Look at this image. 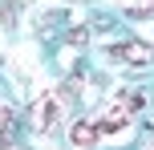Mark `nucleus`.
Listing matches in <instances>:
<instances>
[{
    "mask_svg": "<svg viewBox=\"0 0 154 150\" xmlns=\"http://www.w3.org/2000/svg\"><path fill=\"white\" fill-rule=\"evenodd\" d=\"M126 8H130L134 16H150L154 12V0H126Z\"/></svg>",
    "mask_w": 154,
    "mask_h": 150,
    "instance_id": "nucleus-5",
    "label": "nucleus"
},
{
    "mask_svg": "<svg viewBox=\"0 0 154 150\" xmlns=\"http://www.w3.org/2000/svg\"><path fill=\"white\" fill-rule=\"evenodd\" d=\"M146 150H154V142H150V146H146Z\"/></svg>",
    "mask_w": 154,
    "mask_h": 150,
    "instance_id": "nucleus-6",
    "label": "nucleus"
},
{
    "mask_svg": "<svg viewBox=\"0 0 154 150\" xmlns=\"http://www.w3.org/2000/svg\"><path fill=\"white\" fill-rule=\"evenodd\" d=\"M109 57H118V61H130V65H150V61H154V45H146V41L109 45Z\"/></svg>",
    "mask_w": 154,
    "mask_h": 150,
    "instance_id": "nucleus-2",
    "label": "nucleus"
},
{
    "mask_svg": "<svg viewBox=\"0 0 154 150\" xmlns=\"http://www.w3.org/2000/svg\"><path fill=\"white\" fill-rule=\"evenodd\" d=\"M69 142L77 150H93V146H97V126H93L89 118H77L73 126H69Z\"/></svg>",
    "mask_w": 154,
    "mask_h": 150,
    "instance_id": "nucleus-3",
    "label": "nucleus"
},
{
    "mask_svg": "<svg viewBox=\"0 0 154 150\" xmlns=\"http://www.w3.org/2000/svg\"><path fill=\"white\" fill-rule=\"evenodd\" d=\"M16 130H20V126H16V114L8 110L4 102H0V142L12 146V142H16Z\"/></svg>",
    "mask_w": 154,
    "mask_h": 150,
    "instance_id": "nucleus-4",
    "label": "nucleus"
},
{
    "mask_svg": "<svg viewBox=\"0 0 154 150\" xmlns=\"http://www.w3.org/2000/svg\"><path fill=\"white\" fill-rule=\"evenodd\" d=\"M61 97L57 93H41L37 97V106H32V130H37V134H49V130L57 126V118H61Z\"/></svg>",
    "mask_w": 154,
    "mask_h": 150,
    "instance_id": "nucleus-1",
    "label": "nucleus"
}]
</instances>
